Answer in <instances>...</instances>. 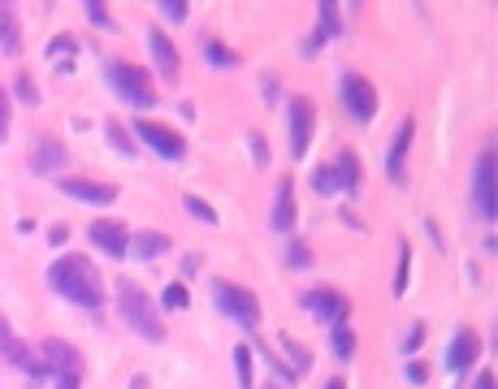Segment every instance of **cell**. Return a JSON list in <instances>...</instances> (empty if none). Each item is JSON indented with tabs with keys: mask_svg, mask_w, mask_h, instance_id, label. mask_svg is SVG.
Returning <instances> with one entry per match:
<instances>
[{
	"mask_svg": "<svg viewBox=\"0 0 498 389\" xmlns=\"http://www.w3.org/2000/svg\"><path fill=\"white\" fill-rule=\"evenodd\" d=\"M48 286L57 294H65L70 303H79V308H100L104 303V286H100L96 264L82 260V255H61L57 264L48 269Z\"/></svg>",
	"mask_w": 498,
	"mask_h": 389,
	"instance_id": "obj_1",
	"label": "cell"
},
{
	"mask_svg": "<svg viewBox=\"0 0 498 389\" xmlns=\"http://www.w3.org/2000/svg\"><path fill=\"white\" fill-rule=\"evenodd\" d=\"M118 311H121V320H126V329H135L143 342H165L157 303H152V294H143L135 281H121L118 286Z\"/></svg>",
	"mask_w": 498,
	"mask_h": 389,
	"instance_id": "obj_2",
	"label": "cell"
},
{
	"mask_svg": "<svg viewBox=\"0 0 498 389\" xmlns=\"http://www.w3.org/2000/svg\"><path fill=\"white\" fill-rule=\"evenodd\" d=\"M109 82H113V91H118L130 109H152V104H157L152 74L139 70V65H130V61H113V65H109Z\"/></svg>",
	"mask_w": 498,
	"mask_h": 389,
	"instance_id": "obj_3",
	"label": "cell"
},
{
	"mask_svg": "<svg viewBox=\"0 0 498 389\" xmlns=\"http://www.w3.org/2000/svg\"><path fill=\"white\" fill-rule=\"evenodd\" d=\"M213 299H217V308L230 316V320H239L243 329H256L260 325V303L252 290H243V286H230V281H213Z\"/></svg>",
	"mask_w": 498,
	"mask_h": 389,
	"instance_id": "obj_4",
	"label": "cell"
},
{
	"mask_svg": "<svg viewBox=\"0 0 498 389\" xmlns=\"http://www.w3.org/2000/svg\"><path fill=\"white\" fill-rule=\"evenodd\" d=\"M473 208L481 221H494V152H481L473 165Z\"/></svg>",
	"mask_w": 498,
	"mask_h": 389,
	"instance_id": "obj_5",
	"label": "cell"
},
{
	"mask_svg": "<svg viewBox=\"0 0 498 389\" xmlns=\"http://www.w3.org/2000/svg\"><path fill=\"white\" fill-rule=\"evenodd\" d=\"M342 104H347V113L356 117V121H364V126L378 117V91L369 87V78H359V74L342 78Z\"/></svg>",
	"mask_w": 498,
	"mask_h": 389,
	"instance_id": "obj_6",
	"label": "cell"
},
{
	"mask_svg": "<svg viewBox=\"0 0 498 389\" xmlns=\"http://www.w3.org/2000/svg\"><path fill=\"white\" fill-rule=\"evenodd\" d=\"M286 117H291V156H303L308 152V143H312V121H317V109H312V100L308 96H295L286 104Z\"/></svg>",
	"mask_w": 498,
	"mask_h": 389,
	"instance_id": "obj_7",
	"label": "cell"
},
{
	"mask_svg": "<svg viewBox=\"0 0 498 389\" xmlns=\"http://www.w3.org/2000/svg\"><path fill=\"white\" fill-rule=\"evenodd\" d=\"M40 359H43V368L53 372V376H74V381L82 376V355L70 346V342H61V337L40 342Z\"/></svg>",
	"mask_w": 498,
	"mask_h": 389,
	"instance_id": "obj_8",
	"label": "cell"
},
{
	"mask_svg": "<svg viewBox=\"0 0 498 389\" xmlns=\"http://www.w3.org/2000/svg\"><path fill=\"white\" fill-rule=\"evenodd\" d=\"M135 130H139L143 143L157 156H165V160H182V156H187V138H182L178 130H169V126H160V121H139Z\"/></svg>",
	"mask_w": 498,
	"mask_h": 389,
	"instance_id": "obj_9",
	"label": "cell"
},
{
	"mask_svg": "<svg viewBox=\"0 0 498 389\" xmlns=\"http://www.w3.org/2000/svg\"><path fill=\"white\" fill-rule=\"evenodd\" d=\"M477 355H481V337L473 329H459L455 342L446 346V372L451 376H468L473 364H477Z\"/></svg>",
	"mask_w": 498,
	"mask_h": 389,
	"instance_id": "obj_10",
	"label": "cell"
},
{
	"mask_svg": "<svg viewBox=\"0 0 498 389\" xmlns=\"http://www.w3.org/2000/svg\"><path fill=\"white\" fill-rule=\"evenodd\" d=\"M0 355H5L14 368L26 372L31 381H40V376H43V364H40V359H35V355H31L26 346H22L18 337H14V329H9V320H5V316H0Z\"/></svg>",
	"mask_w": 498,
	"mask_h": 389,
	"instance_id": "obj_11",
	"label": "cell"
},
{
	"mask_svg": "<svg viewBox=\"0 0 498 389\" xmlns=\"http://www.w3.org/2000/svg\"><path fill=\"white\" fill-rule=\"evenodd\" d=\"M299 303H303V308L312 311L317 320H325L330 329L347 320V299H342L339 290H308V294H303V299H299Z\"/></svg>",
	"mask_w": 498,
	"mask_h": 389,
	"instance_id": "obj_12",
	"label": "cell"
},
{
	"mask_svg": "<svg viewBox=\"0 0 498 389\" xmlns=\"http://www.w3.org/2000/svg\"><path fill=\"white\" fill-rule=\"evenodd\" d=\"M87 238H91L104 255H113V260H121L126 247H130V233H126L121 221H91V225H87Z\"/></svg>",
	"mask_w": 498,
	"mask_h": 389,
	"instance_id": "obj_13",
	"label": "cell"
},
{
	"mask_svg": "<svg viewBox=\"0 0 498 389\" xmlns=\"http://www.w3.org/2000/svg\"><path fill=\"white\" fill-rule=\"evenodd\" d=\"M61 191L79 204H113L118 199V186L109 182H82V177H61Z\"/></svg>",
	"mask_w": 498,
	"mask_h": 389,
	"instance_id": "obj_14",
	"label": "cell"
},
{
	"mask_svg": "<svg viewBox=\"0 0 498 389\" xmlns=\"http://www.w3.org/2000/svg\"><path fill=\"white\" fill-rule=\"evenodd\" d=\"M412 135H417V121H403L390 152H386V177L390 182H403V160H407V147H412Z\"/></svg>",
	"mask_w": 498,
	"mask_h": 389,
	"instance_id": "obj_15",
	"label": "cell"
},
{
	"mask_svg": "<svg viewBox=\"0 0 498 389\" xmlns=\"http://www.w3.org/2000/svg\"><path fill=\"white\" fill-rule=\"evenodd\" d=\"M148 48H152V61L160 65V74L178 78V52H174V39L165 35L160 26H152V31H148Z\"/></svg>",
	"mask_w": 498,
	"mask_h": 389,
	"instance_id": "obj_16",
	"label": "cell"
},
{
	"mask_svg": "<svg viewBox=\"0 0 498 389\" xmlns=\"http://www.w3.org/2000/svg\"><path fill=\"white\" fill-rule=\"evenodd\" d=\"M317 14H321V26L312 31V39L303 43V57H317V48H321V43H325V39H334V35L342 31V22H339V5H330V0H325V5H321Z\"/></svg>",
	"mask_w": 498,
	"mask_h": 389,
	"instance_id": "obj_17",
	"label": "cell"
},
{
	"mask_svg": "<svg viewBox=\"0 0 498 389\" xmlns=\"http://www.w3.org/2000/svg\"><path fill=\"white\" fill-rule=\"evenodd\" d=\"M295 225V182L291 177H282L278 182V199H273V230L286 233Z\"/></svg>",
	"mask_w": 498,
	"mask_h": 389,
	"instance_id": "obj_18",
	"label": "cell"
},
{
	"mask_svg": "<svg viewBox=\"0 0 498 389\" xmlns=\"http://www.w3.org/2000/svg\"><path fill=\"white\" fill-rule=\"evenodd\" d=\"M330 169H334V182H339L342 194H356L359 191V160H356V152H339Z\"/></svg>",
	"mask_w": 498,
	"mask_h": 389,
	"instance_id": "obj_19",
	"label": "cell"
},
{
	"mask_svg": "<svg viewBox=\"0 0 498 389\" xmlns=\"http://www.w3.org/2000/svg\"><path fill=\"white\" fill-rule=\"evenodd\" d=\"M61 165H65V147L53 143V138H43L40 156H35V174H53V169H61Z\"/></svg>",
	"mask_w": 498,
	"mask_h": 389,
	"instance_id": "obj_20",
	"label": "cell"
},
{
	"mask_svg": "<svg viewBox=\"0 0 498 389\" xmlns=\"http://www.w3.org/2000/svg\"><path fill=\"white\" fill-rule=\"evenodd\" d=\"M130 247L139 260H157L160 251H169V238L165 233H139V238H130Z\"/></svg>",
	"mask_w": 498,
	"mask_h": 389,
	"instance_id": "obj_21",
	"label": "cell"
},
{
	"mask_svg": "<svg viewBox=\"0 0 498 389\" xmlns=\"http://www.w3.org/2000/svg\"><path fill=\"white\" fill-rule=\"evenodd\" d=\"M282 346H286V355H291V372L295 376H303V372L312 368V350L299 346V342H291V337H282Z\"/></svg>",
	"mask_w": 498,
	"mask_h": 389,
	"instance_id": "obj_22",
	"label": "cell"
},
{
	"mask_svg": "<svg viewBox=\"0 0 498 389\" xmlns=\"http://www.w3.org/2000/svg\"><path fill=\"white\" fill-rule=\"evenodd\" d=\"M0 48H5L9 57L18 52V22H14L9 9H0Z\"/></svg>",
	"mask_w": 498,
	"mask_h": 389,
	"instance_id": "obj_23",
	"label": "cell"
},
{
	"mask_svg": "<svg viewBox=\"0 0 498 389\" xmlns=\"http://www.w3.org/2000/svg\"><path fill=\"white\" fill-rule=\"evenodd\" d=\"M407 277H412V247L398 242V269H395V294L407 290Z\"/></svg>",
	"mask_w": 498,
	"mask_h": 389,
	"instance_id": "obj_24",
	"label": "cell"
},
{
	"mask_svg": "<svg viewBox=\"0 0 498 389\" xmlns=\"http://www.w3.org/2000/svg\"><path fill=\"white\" fill-rule=\"evenodd\" d=\"M330 342L339 350V359H351V355H356V337H351L347 325H334V329H330Z\"/></svg>",
	"mask_w": 498,
	"mask_h": 389,
	"instance_id": "obj_25",
	"label": "cell"
},
{
	"mask_svg": "<svg viewBox=\"0 0 498 389\" xmlns=\"http://www.w3.org/2000/svg\"><path fill=\"white\" fill-rule=\"evenodd\" d=\"M235 376L243 389H252V346H235Z\"/></svg>",
	"mask_w": 498,
	"mask_h": 389,
	"instance_id": "obj_26",
	"label": "cell"
},
{
	"mask_svg": "<svg viewBox=\"0 0 498 389\" xmlns=\"http://www.w3.org/2000/svg\"><path fill=\"white\" fill-rule=\"evenodd\" d=\"M182 208L196 216V221H204V225H217V213H213V208H208L199 194H187V199H182Z\"/></svg>",
	"mask_w": 498,
	"mask_h": 389,
	"instance_id": "obj_27",
	"label": "cell"
},
{
	"mask_svg": "<svg viewBox=\"0 0 498 389\" xmlns=\"http://www.w3.org/2000/svg\"><path fill=\"white\" fill-rule=\"evenodd\" d=\"M160 303H165V308H174V311H182L187 303H191V299H187V286H182V281H169L165 294H160Z\"/></svg>",
	"mask_w": 498,
	"mask_h": 389,
	"instance_id": "obj_28",
	"label": "cell"
},
{
	"mask_svg": "<svg viewBox=\"0 0 498 389\" xmlns=\"http://www.w3.org/2000/svg\"><path fill=\"white\" fill-rule=\"evenodd\" d=\"M14 91H18V100L26 104V109H35L40 104V91H35V82H31V74H18V82H14Z\"/></svg>",
	"mask_w": 498,
	"mask_h": 389,
	"instance_id": "obj_29",
	"label": "cell"
},
{
	"mask_svg": "<svg viewBox=\"0 0 498 389\" xmlns=\"http://www.w3.org/2000/svg\"><path fill=\"white\" fill-rule=\"evenodd\" d=\"M109 143H113V147H118L121 156H135V138L126 135V130H121L118 121H109Z\"/></svg>",
	"mask_w": 498,
	"mask_h": 389,
	"instance_id": "obj_30",
	"label": "cell"
},
{
	"mask_svg": "<svg viewBox=\"0 0 498 389\" xmlns=\"http://www.w3.org/2000/svg\"><path fill=\"white\" fill-rule=\"evenodd\" d=\"M157 14H160V18H169V22H187V14H191V9H187L182 0H160Z\"/></svg>",
	"mask_w": 498,
	"mask_h": 389,
	"instance_id": "obj_31",
	"label": "cell"
},
{
	"mask_svg": "<svg viewBox=\"0 0 498 389\" xmlns=\"http://www.w3.org/2000/svg\"><path fill=\"white\" fill-rule=\"evenodd\" d=\"M74 48H79V43H74L70 35H57L53 43H48V57H53V65H57V61H65L70 52H74Z\"/></svg>",
	"mask_w": 498,
	"mask_h": 389,
	"instance_id": "obj_32",
	"label": "cell"
},
{
	"mask_svg": "<svg viewBox=\"0 0 498 389\" xmlns=\"http://www.w3.org/2000/svg\"><path fill=\"white\" fill-rule=\"evenodd\" d=\"M312 186H317L321 194H339V182H334V169H330V165H325V169H317V174H312Z\"/></svg>",
	"mask_w": 498,
	"mask_h": 389,
	"instance_id": "obj_33",
	"label": "cell"
},
{
	"mask_svg": "<svg viewBox=\"0 0 498 389\" xmlns=\"http://www.w3.org/2000/svg\"><path fill=\"white\" fill-rule=\"evenodd\" d=\"M87 18L96 22L100 31H113V18H109V9H104L100 0H87Z\"/></svg>",
	"mask_w": 498,
	"mask_h": 389,
	"instance_id": "obj_34",
	"label": "cell"
},
{
	"mask_svg": "<svg viewBox=\"0 0 498 389\" xmlns=\"http://www.w3.org/2000/svg\"><path fill=\"white\" fill-rule=\"evenodd\" d=\"M286 264H291V269H308V264H312V251H308L303 242H295V247L286 251Z\"/></svg>",
	"mask_w": 498,
	"mask_h": 389,
	"instance_id": "obj_35",
	"label": "cell"
},
{
	"mask_svg": "<svg viewBox=\"0 0 498 389\" xmlns=\"http://www.w3.org/2000/svg\"><path fill=\"white\" fill-rule=\"evenodd\" d=\"M204 52H208V61H213V65H235V61H239L230 48H221V43H208Z\"/></svg>",
	"mask_w": 498,
	"mask_h": 389,
	"instance_id": "obj_36",
	"label": "cell"
},
{
	"mask_svg": "<svg viewBox=\"0 0 498 389\" xmlns=\"http://www.w3.org/2000/svg\"><path fill=\"white\" fill-rule=\"evenodd\" d=\"M247 143H252V160H256V165H269V143H264L260 135H252Z\"/></svg>",
	"mask_w": 498,
	"mask_h": 389,
	"instance_id": "obj_37",
	"label": "cell"
},
{
	"mask_svg": "<svg viewBox=\"0 0 498 389\" xmlns=\"http://www.w3.org/2000/svg\"><path fill=\"white\" fill-rule=\"evenodd\" d=\"M407 381H412V385H425V381H429V368H425L420 359H412V364H407Z\"/></svg>",
	"mask_w": 498,
	"mask_h": 389,
	"instance_id": "obj_38",
	"label": "cell"
},
{
	"mask_svg": "<svg viewBox=\"0 0 498 389\" xmlns=\"http://www.w3.org/2000/svg\"><path fill=\"white\" fill-rule=\"evenodd\" d=\"M420 342H425V325H412V333H407V342H403V350L412 355V350H417Z\"/></svg>",
	"mask_w": 498,
	"mask_h": 389,
	"instance_id": "obj_39",
	"label": "cell"
},
{
	"mask_svg": "<svg viewBox=\"0 0 498 389\" xmlns=\"http://www.w3.org/2000/svg\"><path fill=\"white\" fill-rule=\"evenodd\" d=\"M5 135H9V100L0 91V143H5Z\"/></svg>",
	"mask_w": 498,
	"mask_h": 389,
	"instance_id": "obj_40",
	"label": "cell"
},
{
	"mask_svg": "<svg viewBox=\"0 0 498 389\" xmlns=\"http://www.w3.org/2000/svg\"><path fill=\"white\" fill-rule=\"evenodd\" d=\"M65 238H70V230H65V225H57V230L48 233V242H53V247H61V242H65Z\"/></svg>",
	"mask_w": 498,
	"mask_h": 389,
	"instance_id": "obj_41",
	"label": "cell"
},
{
	"mask_svg": "<svg viewBox=\"0 0 498 389\" xmlns=\"http://www.w3.org/2000/svg\"><path fill=\"white\" fill-rule=\"evenodd\" d=\"M473 389H494V372H477V385Z\"/></svg>",
	"mask_w": 498,
	"mask_h": 389,
	"instance_id": "obj_42",
	"label": "cell"
},
{
	"mask_svg": "<svg viewBox=\"0 0 498 389\" xmlns=\"http://www.w3.org/2000/svg\"><path fill=\"white\" fill-rule=\"evenodd\" d=\"M199 269V255H187V260H182V272H187V277H191V272Z\"/></svg>",
	"mask_w": 498,
	"mask_h": 389,
	"instance_id": "obj_43",
	"label": "cell"
},
{
	"mask_svg": "<svg viewBox=\"0 0 498 389\" xmlns=\"http://www.w3.org/2000/svg\"><path fill=\"white\" fill-rule=\"evenodd\" d=\"M57 389H79V381L74 376H57Z\"/></svg>",
	"mask_w": 498,
	"mask_h": 389,
	"instance_id": "obj_44",
	"label": "cell"
},
{
	"mask_svg": "<svg viewBox=\"0 0 498 389\" xmlns=\"http://www.w3.org/2000/svg\"><path fill=\"white\" fill-rule=\"evenodd\" d=\"M325 389H347V385H342L339 376H334V381H325Z\"/></svg>",
	"mask_w": 498,
	"mask_h": 389,
	"instance_id": "obj_45",
	"label": "cell"
}]
</instances>
